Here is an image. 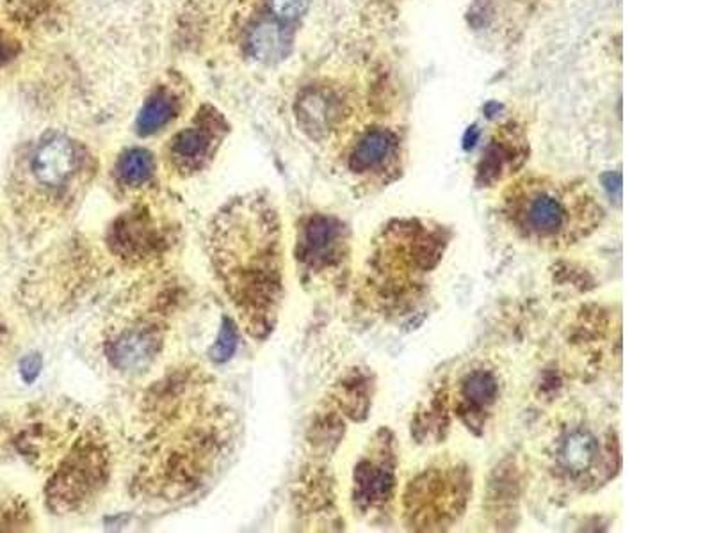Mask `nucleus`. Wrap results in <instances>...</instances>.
I'll use <instances>...</instances> for the list:
<instances>
[{
	"instance_id": "aec40b11",
	"label": "nucleus",
	"mask_w": 712,
	"mask_h": 533,
	"mask_svg": "<svg viewBox=\"0 0 712 533\" xmlns=\"http://www.w3.org/2000/svg\"><path fill=\"white\" fill-rule=\"evenodd\" d=\"M43 368V359L40 355H29L20 361V376L28 385L37 381Z\"/></svg>"
},
{
	"instance_id": "20e7f679",
	"label": "nucleus",
	"mask_w": 712,
	"mask_h": 533,
	"mask_svg": "<svg viewBox=\"0 0 712 533\" xmlns=\"http://www.w3.org/2000/svg\"><path fill=\"white\" fill-rule=\"evenodd\" d=\"M111 479V450L104 435L88 429L50 476L47 502L58 514L79 512L95 502Z\"/></svg>"
},
{
	"instance_id": "a211bd4d",
	"label": "nucleus",
	"mask_w": 712,
	"mask_h": 533,
	"mask_svg": "<svg viewBox=\"0 0 712 533\" xmlns=\"http://www.w3.org/2000/svg\"><path fill=\"white\" fill-rule=\"evenodd\" d=\"M237 346H240L237 324L231 317H223L222 329H220V335H217L214 346L211 347L208 356L214 363H226L235 355Z\"/></svg>"
},
{
	"instance_id": "7ed1b4c3",
	"label": "nucleus",
	"mask_w": 712,
	"mask_h": 533,
	"mask_svg": "<svg viewBox=\"0 0 712 533\" xmlns=\"http://www.w3.org/2000/svg\"><path fill=\"white\" fill-rule=\"evenodd\" d=\"M29 173L40 193L64 219L90 187L95 164L78 141L61 132H50L32 150Z\"/></svg>"
},
{
	"instance_id": "9b49d317",
	"label": "nucleus",
	"mask_w": 712,
	"mask_h": 533,
	"mask_svg": "<svg viewBox=\"0 0 712 533\" xmlns=\"http://www.w3.org/2000/svg\"><path fill=\"white\" fill-rule=\"evenodd\" d=\"M600 444L596 435L590 431L568 432L563 440L559 441L556 450V462L558 467L570 475V479H582L599 467Z\"/></svg>"
},
{
	"instance_id": "f8f14e48",
	"label": "nucleus",
	"mask_w": 712,
	"mask_h": 533,
	"mask_svg": "<svg viewBox=\"0 0 712 533\" xmlns=\"http://www.w3.org/2000/svg\"><path fill=\"white\" fill-rule=\"evenodd\" d=\"M396 135L385 129H373L356 141L347 157V167L355 175H370L384 171L394 152H396Z\"/></svg>"
},
{
	"instance_id": "9d476101",
	"label": "nucleus",
	"mask_w": 712,
	"mask_h": 533,
	"mask_svg": "<svg viewBox=\"0 0 712 533\" xmlns=\"http://www.w3.org/2000/svg\"><path fill=\"white\" fill-rule=\"evenodd\" d=\"M343 103L329 90L312 88L305 91L296 103V114L303 131L314 140L325 137L340 120Z\"/></svg>"
},
{
	"instance_id": "6e6552de",
	"label": "nucleus",
	"mask_w": 712,
	"mask_h": 533,
	"mask_svg": "<svg viewBox=\"0 0 712 533\" xmlns=\"http://www.w3.org/2000/svg\"><path fill=\"white\" fill-rule=\"evenodd\" d=\"M164 347V331L152 320L126 324L105 341V356L114 370L125 373L146 372Z\"/></svg>"
},
{
	"instance_id": "f03ea898",
	"label": "nucleus",
	"mask_w": 712,
	"mask_h": 533,
	"mask_svg": "<svg viewBox=\"0 0 712 533\" xmlns=\"http://www.w3.org/2000/svg\"><path fill=\"white\" fill-rule=\"evenodd\" d=\"M599 206L582 194L547 180H529L505 196V217L515 234L543 249H563L597 229Z\"/></svg>"
},
{
	"instance_id": "0eeeda50",
	"label": "nucleus",
	"mask_w": 712,
	"mask_h": 533,
	"mask_svg": "<svg viewBox=\"0 0 712 533\" xmlns=\"http://www.w3.org/2000/svg\"><path fill=\"white\" fill-rule=\"evenodd\" d=\"M347 256V229L340 221L314 214L299 228L296 260L308 276H326L344 264Z\"/></svg>"
},
{
	"instance_id": "39448f33",
	"label": "nucleus",
	"mask_w": 712,
	"mask_h": 533,
	"mask_svg": "<svg viewBox=\"0 0 712 533\" xmlns=\"http://www.w3.org/2000/svg\"><path fill=\"white\" fill-rule=\"evenodd\" d=\"M170 228L146 208L126 212L108 232L109 252L125 264L140 265L161 258L170 246Z\"/></svg>"
},
{
	"instance_id": "2eb2a0df",
	"label": "nucleus",
	"mask_w": 712,
	"mask_h": 533,
	"mask_svg": "<svg viewBox=\"0 0 712 533\" xmlns=\"http://www.w3.org/2000/svg\"><path fill=\"white\" fill-rule=\"evenodd\" d=\"M499 386L496 377L485 370H476L465 377L461 386V417L469 426H474L482 412H487L491 403L496 402Z\"/></svg>"
},
{
	"instance_id": "ddd939ff",
	"label": "nucleus",
	"mask_w": 712,
	"mask_h": 533,
	"mask_svg": "<svg viewBox=\"0 0 712 533\" xmlns=\"http://www.w3.org/2000/svg\"><path fill=\"white\" fill-rule=\"evenodd\" d=\"M181 93L173 90L172 85H159L141 107L138 123H135L138 134L149 137L163 132L166 126L175 122L181 114Z\"/></svg>"
},
{
	"instance_id": "1a4fd4ad",
	"label": "nucleus",
	"mask_w": 712,
	"mask_h": 533,
	"mask_svg": "<svg viewBox=\"0 0 712 533\" xmlns=\"http://www.w3.org/2000/svg\"><path fill=\"white\" fill-rule=\"evenodd\" d=\"M396 485V470L388 453L387 444H382L379 453L364 458L355 470V491L353 500L360 511H373L393 496Z\"/></svg>"
},
{
	"instance_id": "f3484780",
	"label": "nucleus",
	"mask_w": 712,
	"mask_h": 533,
	"mask_svg": "<svg viewBox=\"0 0 712 533\" xmlns=\"http://www.w3.org/2000/svg\"><path fill=\"white\" fill-rule=\"evenodd\" d=\"M513 140L511 134L502 135L499 140L491 141L487 152L482 153L478 170L481 184L491 185L501 180L508 171L520 166L523 158L522 144L513 143Z\"/></svg>"
},
{
	"instance_id": "6ab92c4d",
	"label": "nucleus",
	"mask_w": 712,
	"mask_h": 533,
	"mask_svg": "<svg viewBox=\"0 0 712 533\" xmlns=\"http://www.w3.org/2000/svg\"><path fill=\"white\" fill-rule=\"evenodd\" d=\"M269 11L276 22L291 23L302 19L307 13L308 0H267Z\"/></svg>"
},
{
	"instance_id": "4be33fe9",
	"label": "nucleus",
	"mask_w": 712,
	"mask_h": 533,
	"mask_svg": "<svg viewBox=\"0 0 712 533\" xmlns=\"http://www.w3.org/2000/svg\"><path fill=\"white\" fill-rule=\"evenodd\" d=\"M0 54H2V49H0Z\"/></svg>"
},
{
	"instance_id": "423d86ee",
	"label": "nucleus",
	"mask_w": 712,
	"mask_h": 533,
	"mask_svg": "<svg viewBox=\"0 0 712 533\" xmlns=\"http://www.w3.org/2000/svg\"><path fill=\"white\" fill-rule=\"evenodd\" d=\"M225 120L211 107H203L190 126L170 141L167 162L181 176H193L211 164L225 140Z\"/></svg>"
},
{
	"instance_id": "4468645a",
	"label": "nucleus",
	"mask_w": 712,
	"mask_h": 533,
	"mask_svg": "<svg viewBox=\"0 0 712 533\" xmlns=\"http://www.w3.org/2000/svg\"><path fill=\"white\" fill-rule=\"evenodd\" d=\"M155 171V158L149 150L131 148L125 150L118 158L114 178L118 187H122L125 193H140L152 185Z\"/></svg>"
},
{
	"instance_id": "f257e3e1",
	"label": "nucleus",
	"mask_w": 712,
	"mask_h": 533,
	"mask_svg": "<svg viewBox=\"0 0 712 533\" xmlns=\"http://www.w3.org/2000/svg\"><path fill=\"white\" fill-rule=\"evenodd\" d=\"M208 253L244 331L255 340L269 337L284 299L282 223L269 199L253 194L217 212Z\"/></svg>"
},
{
	"instance_id": "dca6fc26",
	"label": "nucleus",
	"mask_w": 712,
	"mask_h": 533,
	"mask_svg": "<svg viewBox=\"0 0 712 533\" xmlns=\"http://www.w3.org/2000/svg\"><path fill=\"white\" fill-rule=\"evenodd\" d=\"M248 50L261 63H276L289 54L291 34L284 23L264 20L253 25L248 34Z\"/></svg>"
},
{
	"instance_id": "412c9836",
	"label": "nucleus",
	"mask_w": 712,
	"mask_h": 533,
	"mask_svg": "<svg viewBox=\"0 0 712 533\" xmlns=\"http://www.w3.org/2000/svg\"><path fill=\"white\" fill-rule=\"evenodd\" d=\"M478 129H476V126H472V129L467 132V135H465V148H472L474 144H476V141H478Z\"/></svg>"
}]
</instances>
